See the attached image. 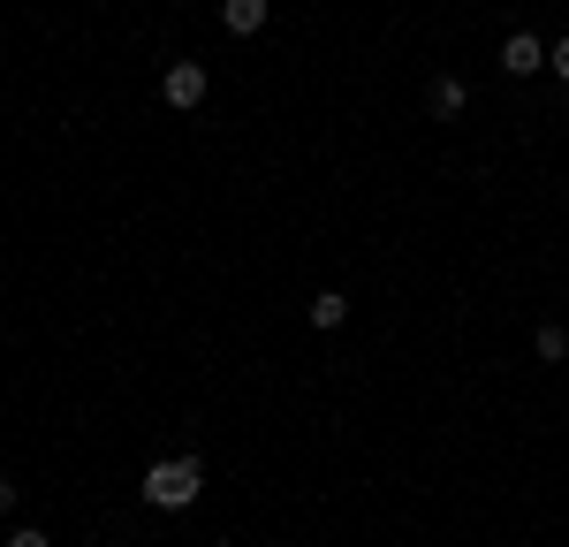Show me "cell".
I'll return each instance as SVG.
<instances>
[{
	"instance_id": "obj_10",
	"label": "cell",
	"mask_w": 569,
	"mask_h": 547,
	"mask_svg": "<svg viewBox=\"0 0 569 547\" xmlns=\"http://www.w3.org/2000/svg\"><path fill=\"white\" fill-rule=\"evenodd\" d=\"M8 509H16V487H8V479H0V517H8Z\"/></svg>"
},
{
	"instance_id": "obj_7",
	"label": "cell",
	"mask_w": 569,
	"mask_h": 547,
	"mask_svg": "<svg viewBox=\"0 0 569 547\" xmlns=\"http://www.w3.org/2000/svg\"><path fill=\"white\" fill-rule=\"evenodd\" d=\"M531 350H539L547 365H562L569 358V327H555V319H547V327H531Z\"/></svg>"
},
{
	"instance_id": "obj_9",
	"label": "cell",
	"mask_w": 569,
	"mask_h": 547,
	"mask_svg": "<svg viewBox=\"0 0 569 547\" xmlns=\"http://www.w3.org/2000/svg\"><path fill=\"white\" fill-rule=\"evenodd\" d=\"M8 547H53V540H46L39 525H16V533H8Z\"/></svg>"
},
{
	"instance_id": "obj_11",
	"label": "cell",
	"mask_w": 569,
	"mask_h": 547,
	"mask_svg": "<svg viewBox=\"0 0 569 547\" xmlns=\"http://www.w3.org/2000/svg\"><path fill=\"white\" fill-rule=\"evenodd\" d=\"M266 547H281V540H266Z\"/></svg>"
},
{
	"instance_id": "obj_3",
	"label": "cell",
	"mask_w": 569,
	"mask_h": 547,
	"mask_svg": "<svg viewBox=\"0 0 569 547\" xmlns=\"http://www.w3.org/2000/svg\"><path fill=\"white\" fill-rule=\"evenodd\" d=\"M501 69H509V77H539V69H547V39L509 31V46H501Z\"/></svg>"
},
{
	"instance_id": "obj_8",
	"label": "cell",
	"mask_w": 569,
	"mask_h": 547,
	"mask_svg": "<svg viewBox=\"0 0 569 547\" xmlns=\"http://www.w3.org/2000/svg\"><path fill=\"white\" fill-rule=\"evenodd\" d=\"M547 69H555V77L569 84V39H555V46H547Z\"/></svg>"
},
{
	"instance_id": "obj_6",
	"label": "cell",
	"mask_w": 569,
	"mask_h": 547,
	"mask_svg": "<svg viewBox=\"0 0 569 547\" xmlns=\"http://www.w3.org/2000/svg\"><path fill=\"white\" fill-rule=\"evenodd\" d=\"M342 319H350V297H342V289H319V297H311V327H319V335H335Z\"/></svg>"
},
{
	"instance_id": "obj_4",
	"label": "cell",
	"mask_w": 569,
	"mask_h": 547,
	"mask_svg": "<svg viewBox=\"0 0 569 547\" xmlns=\"http://www.w3.org/2000/svg\"><path fill=\"white\" fill-rule=\"evenodd\" d=\"M463 107H471V84H463V77H433V84H426V115H433V122H456Z\"/></svg>"
},
{
	"instance_id": "obj_2",
	"label": "cell",
	"mask_w": 569,
	"mask_h": 547,
	"mask_svg": "<svg viewBox=\"0 0 569 547\" xmlns=\"http://www.w3.org/2000/svg\"><path fill=\"white\" fill-rule=\"evenodd\" d=\"M160 99L182 107V115H190V107H206V69H198V61H176V69L160 77Z\"/></svg>"
},
{
	"instance_id": "obj_5",
	"label": "cell",
	"mask_w": 569,
	"mask_h": 547,
	"mask_svg": "<svg viewBox=\"0 0 569 547\" xmlns=\"http://www.w3.org/2000/svg\"><path fill=\"white\" fill-rule=\"evenodd\" d=\"M220 31H236V39L266 31V0H220Z\"/></svg>"
},
{
	"instance_id": "obj_1",
	"label": "cell",
	"mask_w": 569,
	"mask_h": 547,
	"mask_svg": "<svg viewBox=\"0 0 569 547\" xmlns=\"http://www.w3.org/2000/svg\"><path fill=\"white\" fill-rule=\"evenodd\" d=\"M206 487V464L198 456H160V464H144V501L152 509H190Z\"/></svg>"
}]
</instances>
